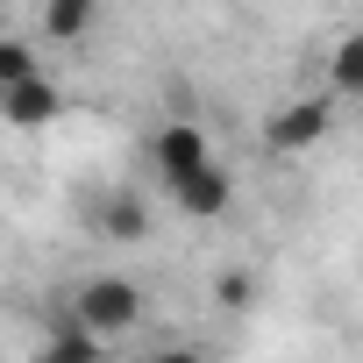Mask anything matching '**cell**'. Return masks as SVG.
Instances as JSON below:
<instances>
[{
	"instance_id": "cell-1",
	"label": "cell",
	"mask_w": 363,
	"mask_h": 363,
	"mask_svg": "<svg viewBox=\"0 0 363 363\" xmlns=\"http://www.w3.org/2000/svg\"><path fill=\"white\" fill-rule=\"evenodd\" d=\"M65 313H72L93 342H114V335H128V328L143 320V292H135V278H121V271H93V278L72 285Z\"/></svg>"
},
{
	"instance_id": "cell-2",
	"label": "cell",
	"mask_w": 363,
	"mask_h": 363,
	"mask_svg": "<svg viewBox=\"0 0 363 363\" xmlns=\"http://www.w3.org/2000/svg\"><path fill=\"white\" fill-rule=\"evenodd\" d=\"M143 157H150V171H157V186L171 193V186H186L193 171H207V164H214V143H207V128H200V121L171 114V121H157V128H150Z\"/></svg>"
},
{
	"instance_id": "cell-3",
	"label": "cell",
	"mask_w": 363,
	"mask_h": 363,
	"mask_svg": "<svg viewBox=\"0 0 363 363\" xmlns=\"http://www.w3.org/2000/svg\"><path fill=\"white\" fill-rule=\"evenodd\" d=\"M328 128H335V100L306 93V100H292V107H278L264 121V150L271 157H306L313 143H328Z\"/></svg>"
},
{
	"instance_id": "cell-4",
	"label": "cell",
	"mask_w": 363,
	"mask_h": 363,
	"mask_svg": "<svg viewBox=\"0 0 363 363\" xmlns=\"http://www.w3.org/2000/svg\"><path fill=\"white\" fill-rule=\"evenodd\" d=\"M228 207H235V178H228L221 157L207 171H193L186 186H171V214H186V221H221Z\"/></svg>"
},
{
	"instance_id": "cell-5",
	"label": "cell",
	"mask_w": 363,
	"mask_h": 363,
	"mask_svg": "<svg viewBox=\"0 0 363 363\" xmlns=\"http://www.w3.org/2000/svg\"><path fill=\"white\" fill-rule=\"evenodd\" d=\"M0 114H8L15 128H43V121H57V114H65V93H57V79H50V72H36V79H22V86L0 93Z\"/></svg>"
},
{
	"instance_id": "cell-6",
	"label": "cell",
	"mask_w": 363,
	"mask_h": 363,
	"mask_svg": "<svg viewBox=\"0 0 363 363\" xmlns=\"http://www.w3.org/2000/svg\"><path fill=\"white\" fill-rule=\"evenodd\" d=\"M36 363H107V342H93L72 313H57L50 335H43V349H36Z\"/></svg>"
},
{
	"instance_id": "cell-7",
	"label": "cell",
	"mask_w": 363,
	"mask_h": 363,
	"mask_svg": "<svg viewBox=\"0 0 363 363\" xmlns=\"http://www.w3.org/2000/svg\"><path fill=\"white\" fill-rule=\"evenodd\" d=\"M100 235L143 242V235H150V200H143V193H107V200H100Z\"/></svg>"
},
{
	"instance_id": "cell-8",
	"label": "cell",
	"mask_w": 363,
	"mask_h": 363,
	"mask_svg": "<svg viewBox=\"0 0 363 363\" xmlns=\"http://www.w3.org/2000/svg\"><path fill=\"white\" fill-rule=\"evenodd\" d=\"M328 100H363V29L328 50Z\"/></svg>"
},
{
	"instance_id": "cell-9",
	"label": "cell",
	"mask_w": 363,
	"mask_h": 363,
	"mask_svg": "<svg viewBox=\"0 0 363 363\" xmlns=\"http://www.w3.org/2000/svg\"><path fill=\"white\" fill-rule=\"evenodd\" d=\"M36 29H43V43H72V36L93 29V8L86 0H50V8L36 15Z\"/></svg>"
},
{
	"instance_id": "cell-10",
	"label": "cell",
	"mask_w": 363,
	"mask_h": 363,
	"mask_svg": "<svg viewBox=\"0 0 363 363\" xmlns=\"http://www.w3.org/2000/svg\"><path fill=\"white\" fill-rule=\"evenodd\" d=\"M43 65H36V43L29 36H0V93L8 86H22V79H36Z\"/></svg>"
},
{
	"instance_id": "cell-11",
	"label": "cell",
	"mask_w": 363,
	"mask_h": 363,
	"mask_svg": "<svg viewBox=\"0 0 363 363\" xmlns=\"http://www.w3.org/2000/svg\"><path fill=\"white\" fill-rule=\"evenodd\" d=\"M250 285H257L250 271H221V285H214V299H221V306H250Z\"/></svg>"
},
{
	"instance_id": "cell-12",
	"label": "cell",
	"mask_w": 363,
	"mask_h": 363,
	"mask_svg": "<svg viewBox=\"0 0 363 363\" xmlns=\"http://www.w3.org/2000/svg\"><path fill=\"white\" fill-rule=\"evenodd\" d=\"M150 363H207V356H200L193 342H157V349H150Z\"/></svg>"
}]
</instances>
